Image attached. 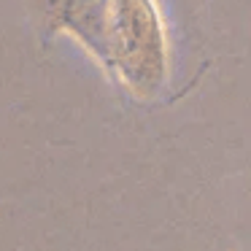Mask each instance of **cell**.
Wrapping results in <instances>:
<instances>
[{
  "label": "cell",
  "instance_id": "cell-1",
  "mask_svg": "<svg viewBox=\"0 0 251 251\" xmlns=\"http://www.w3.org/2000/svg\"><path fill=\"white\" fill-rule=\"evenodd\" d=\"M49 17L68 27L135 98L168 81V38L154 0H49Z\"/></svg>",
  "mask_w": 251,
  "mask_h": 251
}]
</instances>
